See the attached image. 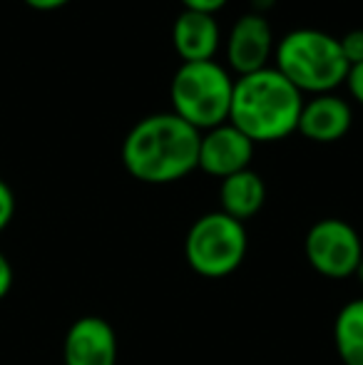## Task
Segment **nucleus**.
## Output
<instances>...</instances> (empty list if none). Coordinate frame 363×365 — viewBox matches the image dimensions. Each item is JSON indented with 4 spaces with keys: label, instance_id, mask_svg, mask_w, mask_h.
<instances>
[{
    "label": "nucleus",
    "instance_id": "0eeeda50",
    "mask_svg": "<svg viewBox=\"0 0 363 365\" xmlns=\"http://www.w3.org/2000/svg\"><path fill=\"white\" fill-rule=\"evenodd\" d=\"M274 55V33L267 15L244 13L227 38V63L239 77L269 68Z\"/></svg>",
    "mask_w": 363,
    "mask_h": 365
},
{
    "label": "nucleus",
    "instance_id": "f03ea898",
    "mask_svg": "<svg viewBox=\"0 0 363 365\" xmlns=\"http://www.w3.org/2000/svg\"><path fill=\"white\" fill-rule=\"evenodd\" d=\"M304 95L276 68L242 75L234 80L229 122L254 145L279 142L294 135Z\"/></svg>",
    "mask_w": 363,
    "mask_h": 365
},
{
    "label": "nucleus",
    "instance_id": "6e6552de",
    "mask_svg": "<svg viewBox=\"0 0 363 365\" xmlns=\"http://www.w3.org/2000/svg\"><path fill=\"white\" fill-rule=\"evenodd\" d=\"M254 159V142L237 130L232 122L202 132L199 137L197 169L217 179H227L237 172L249 169Z\"/></svg>",
    "mask_w": 363,
    "mask_h": 365
},
{
    "label": "nucleus",
    "instance_id": "6ab92c4d",
    "mask_svg": "<svg viewBox=\"0 0 363 365\" xmlns=\"http://www.w3.org/2000/svg\"><path fill=\"white\" fill-rule=\"evenodd\" d=\"M33 10H58L63 5H68L70 0H25Z\"/></svg>",
    "mask_w": 363,
    "mask_h": 365
},
{
    "label": "nucleus",
    "instance_id": "1a4fd4ad",
    "mask_svg": "<svg viewBox=\"0 0 363 365\" xmlns=\"http://www.w3.org/2000/svg\"><path fill=\"white\" fill-rule=\"evenodd\" d=\"M65 365H117L115 328L100 316H83L68 328L63 343Z\"/></svg>",
    "mask_w": 363,
    "mask_h": 365
},
{
    "label": "nucleus",
    "instance_id": "412c9836",
    "mask_svg": "<svg viewBox=\"0 0 363 365\" xmlns=\"http://www.w3.org/2000/svg\"><path fill=\"white\" fill-rule=\"evenodd\" d=\"M354 276H359V281L363 284V259H361V264H359V269H356V274Z\"/></svg>",
    "mask_w": 363,
    "mask_h": 365
},
{
    "label": "nucleus",
    "instance_id": "aec40b11",
    "mask_svg": "<svg viewBox=\"0 0 363 365\" xmlns=\"http://www.w3.org/2000/svg\"><path fill=\"white\" fill-rule=\"evenodd\" d=\"M274 3L276 0H252V13H257V15H267L269 10L274 8Z\"/></svg>",
    "mask_w": 363,
    "mask_h": 365
},
{
    "label": "nucleus",
    "instance_id": "9d476101",
    "mask_svg": "<svg viewBox=\"0 0 363 365\" xmlns=\"http://www.w3.org/2000/svg\"><path fill=\"white\" fill-rule=\"evenodd\" d=\"M351 122H354L351 105L344 97L329 92V95H314L311 100H304L296 132H301L311 142L329 145L349 135Z\"/></svg>",
    "mask_w": 363,
    "mask_h": 365
},
{
    "label": "nucleus",
    "instance_id": "f3484780",
    "mask_svg": "<svg viewBox=\"0 0 363 365\" xmlns=\"http://www.w3.org/2000/svg\"><path fill=\"white\" fill-rule=\"evenodd\" d=\"M184 10H197V13H209L214 15L217 10H222L229 0H180Z\"/></svg>",
    "mask_w": 363,
    "mask_h": 365
},
{
    "label": "nucleus",
    "instance_id": "f8f14e48",
    "mask_svg": "<svg viewBox=\"0 0 363 365\" xmlns=\"http://www.w3.org/2000/svg\"><path fill=\"white\" fill-rule=\"evenodd\" d=\"M264 202H267V184L252 169H244L232 177L222 179V187H219V204L227 217L237 221H247L257 217L262 212Z\"/></svg>",
    "mask_w": 363,
    "mask_h": 365
},
{
    "label": "nucleus",
    "instance_id": "a211bd4d",
    "mask_svg": "<svg viewBox=\"0 0 363 365\" xmlns=\"http://www.w3.org/2000/svg\"><path fill=\"white\" fill-rule=\"evenodd\" d=\"M13 289V266H10L8 256L0 251V301Z\"/></svg>",
    "mask_w": 363,
    "mask_h": 365
},
{
    "label": "nucleus",
    "instance_id": "f257e3e1",
    "mask_svg": "<svg viewBox=\"0 0 363 365\" xmlns=\"http://www.w3.org/2000/svg\"><path fill=\"white\" fill-rule=\"evenodd\" d=\"M199 137L175 112H157L140 120L122 142V164L145 184L180 182L197 169Z\"/></svg>",
    "mask_w": 363,
    "mask_h": 365
},
{
    "label": "nucleus",
    "instance_id": "423d86ee",
    "mask_svg": "<svg viewBox=\"0 0 363 365\" xmlns=\"http://www.w3.org/2000/svg\"><path fill=\"white\" fill-rule=\"evenodd\" d=\"M306 261L326 279H349L363 259L361 236L344 219H321L306 231Z\"/></svg>",
    "mask_w": 363,
    "mask_h": 365
},
{
    "label": "nucleus",
    "instance_id": "dca6fc26",
    "mask_svg": "<svg viewBox=\"0 0 363 365\" xmlns=\"http://www.w3.org/2000/svg\"><path fill=\"white\" fill-rule=\"evenodd\" d=\"M346 85H349V92L359 105H363V63L349 68V77H346Z\"/></svg>",
    "mask_w": 363,
    "mask_h": 365
},
{
    "label": "nucleus",
    "instance_id": "39448f33",
    "mask_svg": "<svg viewBox=\"0 0 363 365\" xmlns=\"http://www.w3.org/2000/svg\"><path fill=\"white\" fill-rule=\"evenodd\" d=\"M249 236L242 221L224 212H209L189 226L184 256L192 271L204 279H224L247 259Z\"/></svg>",
    "mask_w": 363,
    "mask_h": 365
},
{
    "label": "nucleus",
    "instance_id": "ddd939ff",
    "mask_svg": "<svg viewBox=\"0 0 363 365\" xmlns=\"http://www.w3.org/2000/svg\"><path fill=\"white\" fill-rule=\"evenodd\" d=\"M334 346L344 365H363V298H354L339 311Z\"/></svg>",
    "mask_w": 363,
    "mask_h": 365
},
{
    "label": "nucleus",
    "instance_id": "7ed1b4c3",
    "mask_svg": "<svg viewBox=\"0 0 363 365\" xmlns=\"http://www.w3.org/2000/svg\"><path fill=\"white\" fill-rule=\"evenodd\" d=\"M274 68L304 95H329L349 77L339 38L316 28L286 33L274 48Z\"/></svg>",
    "mask_w": 363,
    "mask_h": 365
},
{
    "label": "nucleus",
    "instance_id": "20e7f679",
    "mask_svg": "<svg viewBox=\"0 0 363 365\" xmlns=\"http://www.w3.org/2000/svg\"><path fill=\"white\" fill-rule=\"evenodd\" d=\"M234 80L214 60L182 63L172 77V112L197 132H207L229 122Z\"/></svg>",
    "mask_w": 363,
    "mask_h": 365
},
{
    "label": "nucleus",
    "instance_id": "2eb2a0df",
    "mask_svg": "<svg viewBox=\"0 0 363 365\" xmlns=\"http://www.w3.org/2000/svg\"><path fill=\"white\" fill-rule=\"evenodd\" d=\"M13 217H15V194H13V189L0 179V234L8 229Z\"/></svg>",
    "mask_w": 363,
    "mask_h": 365
},
{
    "label": "nucleus",
    "instance_id": "9b49d317",
    "mask_svg": "<svg viewBox=\"0 0 363 365\" xmlns=\"http://www.w3.org/2000/svg\"><path fill=\"white\" fill-rule=\"evenodd\" d=\"M172 43L182 63H207L219 50V25L214 15L182 10L172 25Z\"/></svg>",
    "mask_w": 363,
    "mask_h": 365
},
{
    "label": "nucleus",
    "instance_id": "4468645a",
    "mask_svg": "<svg viewBox=\"0 0 363 365\" xmlns=\"http://www.w3.org/2000/svg\"><path fill=\"white\" fill-rule=\"evenodd\" d=\"M339 45H341V53H344L346 63H349V68L363 63V28L349 30L346 35H341Z\"/></svg>",
    "mask_w": 363,
    "mask_h": 365
}]
</instances>
